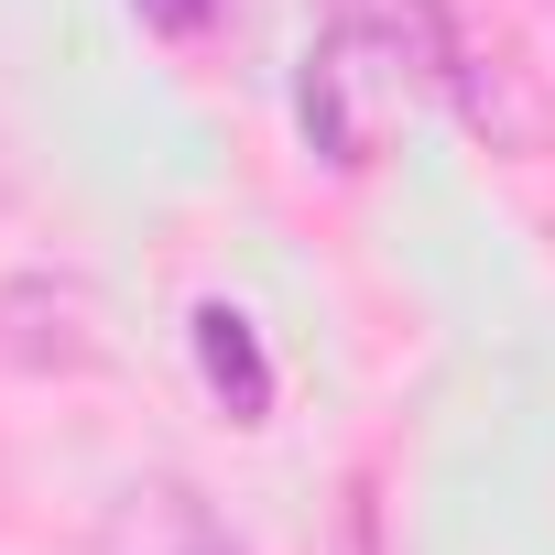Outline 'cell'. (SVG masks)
Listing matches in <instances>:
<instances>
[{
	"instance_id": "1",
	"label": "cell",
	"mask_w": 555,
	"mask_h": 555,
	"mask_svg": "<svg viewBox=\"0 0 555 555\" xmlns=\"http://www.w3.org/2000/svg\"><path fill=\"white\" fill-rule=\"evenodd\" d=\"M436 99H447L457 131H468L479 153H501V164H544V153H555V77H544L501 23H479L468 0L447 12V44H436Z\"/></svg>"
},
{
	"instance_id": "2",
	"label": "cell",
	"mask_w": 555,
	"mask_h": 555,
	"mask_svg": "<svg viewBox=\"0 0 555 555\" xmlns=\"http://www.w3.org/2000/svg\"><path fill=\"white\" fill-rule=\"evenodd\" d=\"M0 371H23V382H99L109 371V306L88 272H66V261L0 272Z\"/></svg>"
},
{
	"instance_id": "3",
	"label": "cell",
	"mask_w": 555,
	"mask_h": 555,
	"mask_svg": "<svg viewBox=\"0 0 555 555\" xmlns=\"http://www.w3.org/2000/svg\"><path fill=\"white\" fill-rule=\"evenodd\" d=\"M196 371H207V392H218L240 425L272 414V360H261V338H250L240 306H196Z\"/></svg>"
},
{
	"instance_id": "4",
	"label": "cell",
	"mask_w": 555,
	"mask_h": 555,
	"mask_svg": "<svg viewBox=\"0 0 555 555\" xmlns=\"http://www.w3.org/2000/svg\"><path fill=\"white\" fill-rule=\"evenodd\" d=\"M131 522H142V555H240V533L196 490H131Z\"/></svg>"
},
{
	"instance_id": "5",
	"label": "cell",
	"mask_w": 555,
	"mask_h": 555,
	"mask_svg": "<svg viewBox=\"0 0 555 555\" xmlns=\"http://www.w3.org/2000/svg\"><path fill=\"white\" fill-rule=\"evenodd\" d=\"M131 12H142L153 34H207V23L229 12V0H131Z\"/></svg>"
},
{
	"instance_id": "6",
	"label": "cell",
	"mask_w": 555,
	"mask_h": 555,
	"mask_svg": "<svg viewBox=\"0 0 555 555\" xmlns=\"http://www.w3.org/2000/svg\"><path fill=\"white\" fill-rule=\"evenodd\" d=\"M23 207V164H12V142H0V218Z\"/></svg>"
},
{
	"instance_id": "7",
	"label": "cell",
	"mask_w": 555,
	"mask_h": 555,
	"mask_svg": "<svg viewBox=\"0 0 555 555\" xmlns=\"http://www.w3.org/2000/svg\"><path fill=\"white\" fill-rule=\"evenodd\" d=\"M533 12H544V23H555V0H533Z\"/></svg>"
}]
</instances>
